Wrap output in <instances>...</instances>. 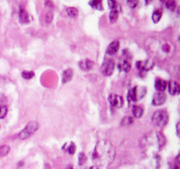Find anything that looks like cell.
I'll list each match as a JSON object with an SVG mask.
<instances>
[{"instance_id":"cell-4","label":"cell","mask_w":180,"mask_h":169,"mask_svg":"<svg viewBox=\"0 0 180 169\" xmlns=\"http://www.w3.org/2000/svg\"><path fill=\"white\" fill-rule=\"evenodd\" d=\"M39 129V124L35 121L29 122L22 131L19 134V138L20 140H26L28 138H30L31 136L35 134L36 131Z\"/></svg>"},{"instance_id":"cell-15","label":"cell","mask_w":180,"mask_h":169,"mask_svg":"<svg viewBox=\"0 0 180 169\" xmlns=\"http://www.w3.org/2000/svg\"><path fill=\"white\" fill-rule=\"evenodd\" d=\"M155 136H156V140H157V145H158V150H162L163 148V146L165 145V143H166V139L165 137L163 136V134L162 132H156L155 133Z\"/></svg>"},{"instance_id":"cell-13","label":"cell","mask_w":180,"mask_h":169,"mask_svg":"<svg viewBox=\"0 0 180 169\" xmlns=\"http://www.w3.org/2000/svg\"><path fill=\"white\" fill-rule=\"evenodd\" d=\"M155 88L159 92H163L167 88V82L163 79H156L155 82Z\"/></svg>"},{"instance_id":"cell-1","label":"cell","mask_w":180,"mask_h":169,"mask_svg":"<svg viewBox=\"0 0 180 169\" xmlns=\"http://www.w3.org/2000/svg\"><path fill=\"white\" fill-rule=\"evenodd\" d=\"M115 158V147L107 140H101L97 143L92 153V161L96 166L106 169Z\"/></svg>"},{"instance_id":"cell-11","label":"cell","mask_w":180,"mask_h":169,"mask_svg":"<svg viewBox=\"0 0 180 169\" xmlns=\"http://www.w3.org/2000/svg\"><path fill=\"white\" fill-rule=\"evenodd\" d=\"M167 86L169 89V92L172 96H177L180 93V87L177 82L172 81L169 82V84H167Z\"/></svg>"},{"instance_id":"cell-21","label":"cell","mask_w":180,"mask_h":169,"mask_svg":"<svg viewBox=\"0 0 180 169\" xmlns=\"http://www.w3.org/2000/svg\"><path fill=\"white\" fill-rule=\"evenodd\" d=\"M119 18V12L117 11V9H113L112 10L111 13L109 14V19H110V22L111 23H115L117 21Z\"/></svg>"},{"instance_id":"cell-19","label":"cell","mask_w":180,"mask_h":169,"mask_svg":"<svg viewBox=\"0 0 180 169\" xmlns=\"http://www.w3.org/2000/svg\"><path fill=\"white\" fill-rule=\"evenodd\" d=\"M119 68H120V70H121V71H123V72L125 73H128L131 70V65H130L128 61H121L120 65H119Z\"/></svg>"},{"instance_id":"cell-10","label":"cell","mask_w":180,"mask_h":169,"mask_svg":"<svg viewBox=\"0 0 180 169\" xmlns=\"http://www.w3.org/2000/svg\"><path fill=\"white\" fill-rule=\"evenodd\" d=\"M78 66L79 68H81L82 70H90L91 68H93L94 66V62L90 59H85V60H82L78 62Z\"/></svg>"},{"instance_id":"cell-36","label":"cell","mask_w":180,"mask_h":169,"mask_svg":"<svg viewBox=\"0 0 180 169\" xmlns=\"http://www.w3.org/2000/svg\"><path fill=\"white\" fill-rule=\"evenodd\" d=\"M147 1V3H150V1H152V0H146Z\"/></svg>"},{"instance_id":"cell-34","label":"cell","mask_w":180,"mask_h":169,"mask_svg":"<svg viewBox=\"0 0 180 169\" xmlns=\"http://www.w3.org/2000/svg\"><path fill=\"white\" fill-rule=\"evenodd\" d=\"M178 126H179V123L177 124V134L179 135V129H178Z\"/></svg>"},{"instance_id":"cell-23","label":"cell","mask_w":180,"mask_h":169,"mask_svg":"<svg viewBox=\"0 0 180 169\" xmlns=\"http://www.w3.org/2000/svg\"><path fill=\"white\" fill-rule=\"evenodd\" d=\"M9 152H10V147L8 145H4L0 146V157L6 156L9 153Z\"/></svg>"},{"instance_id":"cell-8","label":"cell","mask_w":180,"mask_h":169,"mask_svg":"<svg viewBox=\"0 0 180 169\" xmlns=\"http://www.w3.org/2000/svg\"><path fill=\"white\" fill-rule=\"evenodd\" d=\"M108 101L110 103V104L115 108H121L124 103V100L122 97H120L119 95H115V94H111L108 97Z\"/></svg>"},{"instance_id":"cell-20","label":"cell","mask_w":180,"mask_h":169,"mask_svg":"<svg viewBox=\"0 0 180 169\" xmlns=\"http://www.w3.org/2000/svg\"><path fill=\"white\" fill-rule=\"evenodd\" d=\"M162 11L161 10H155L153 14H152V20L154 22L155 24H156V23H158L160 21V19H161V18H162Z\"/></svg>"},{"instance_id":"cell-32","label":"cell","mask_w":180,"mask_h":169,"mask_svg":"<svg viewBox=\"0 0 180 169\" xmlns=\"http://www.w3.org/2000/svg\"><path fill=\"white\" fill-rule=\"evenodd\" d=\"M52 19H53V14H52V13H47V15H46V21H47V23H50L52 21Z\"/></svg>"},{"instance_id":"cell-33","label":"cell","mask_w":180,"mask_h":169,"mask_svg":"<svg viewBox=\"0 0 180 169\" xmlns=\"http://www.w3.org/2000/svg\"><path fill=\"white\" fill-rule=\"evenodd\" d=\"M45 4H46V6H47V7H50V8H53V6H54L50 0H46Z\"/></svg>"},{"instance_id":"cell-26","label":"cell","mask_w":180,"mask_h":169,"mask_svg":"<svg viewBox=\"0 0 180 169\" xmlns=\"http://www.w3.org/2000/svg\"><path fill=\"white\" fill-rule=\"evenodd\" d=\"M87 161V157L86 155L84 153V152H81L79 153V156H78V164L80 166L85 165Z\"/></svg>"},{"instance_id":"cell-17","label":"cell","mask_w":180,"mask_h":169,"mask_svg":"<svg viewBox=\"0 0 180 169\" xmlns=\"http://www.w3.org/2000/svg\"><path fill=\"white\" fill-rule=\"evenodd\" d=\"M89 5L91 8L98 10V11H103V4H102V0H90L89 2Z\"/></svg>"},{"instance_id":"cell-24","label":"cell","mask_w":180,"mask_h":169,"mask_svg":"<svg viewBox=\"0 0 180 169\" xmlns=\"http://www.w3.org/2000/svg\"><path fill=\"white\" fill-rule=\"evenodd\" d=\"M165 5L170 11H174L176 8V2L174 0H167L165 2Z\"/></svg>"},{"instance_id":"cell-7","label":"cell","mask_w":180,"mask_h":169,"mask_svg":"<svg viewBox=\"0 0 180 169\" xmlns=\"http://www.w3.org/2000/svg\"><path fill=\"white\" fill-rule=\"evenodd\" d=\"M100 71L105 76H110L112 75V73L114 71V62L113 61L109 60L106 61L100 68Z\"/></svg>"},{"instance_id":"cell-25","label":"cell","mask_w":180,"mask_h":169,"mask_svg":"<svg viewBox=\"0 0 180 169\" xmlns=\"http://www.w3.org/2000/svg\"><path fill=\"white\" fill-rule=\"evenodd\" d=\"M66 146V152H68L69 154H74L76 152V145L73 142H70L68 145H65Z\"/></svg>"},{"instance_id":"cell-30","label":"cell","mask_w":180,"mask_h":169,"mask_svg":"<svg viewBox=\"0 0 180 169\" xmlns=\"http://www.w3.org/2000/svg\"><path fill=\"white\" fill-rule=\"evenodd\" d=\"M133 122L134 119H132L131 117H126V118H124V119L122 120V124H123V125H129V124H131Z\"/></svg>"},{"instance_id":"cell-9","label":"cell","mask_w":180,"mask_h":169,"mask_svg":"<svg viewBox=\"0 0 180 169\" xmlns=\"http://www.w3.org/2000/svg\"><path fill=\"white\" fill-rule=\"evenodd\" d=\"M166 101V95L163 92H159L157 91L156 93L154 94V97L152 99V103L155 106L163 105Z\"/></svg>"},{"instance_id":"cell-6","label":"cell","mask_w":180,"mask_h":169,"mask_svg":"<svg viewBox=\"0 0 180 169\" xmlns=\"http://www.w3.org/2000/svg\"><path fill=\"white\" fill-rule=\"evenodd\" d=\"M155 63L151 60H146V61H138L135 63V67L138 70L141 72H147L150 71L154 68Z\"/></svg>"},{"instance_id":"cell-28","label":"cell","mask_w":180,"mask_h":169,"mask_svg":"<svg viewBox=\"0 0 180 169\" xmlns=\"http://www.w3.org/2000/svg\"><path fill=\"white\" fill-rule=\"evenodd\" d=\"M7 114V106L0 105V119H4Z\"/></svg>"},{"instance_id":"cell-27","label":"cell","mask_w":180,"mask_h":169,"mask_svg":"<svg viewBox=\"0 0 180 169\" xmlns=\"http://www.w3.org/2000/svg\"><path fill=\"white\" fill-rule=\"evenodd\" d=\"M35 76V73L33 71H23L22 72V77L26 80H30Z\"/></svg>"},{"instance_id":"cell-2","label":"cell","mask_w":180,"mask_h":169,"mask_svg":"<svg viewBox=\"0 0 180 169\" xmlns=\"http://www.w3.org/2000/svg\"><path fill=\"white\" fill-rule=\"evenodd\" d=\"M145 47L148 53L156 59L164 61L171 57L174 53V45L163 40H150L146 43Z\"/></svg>"},{"instance_id":"cell-14","label":"cell","mask_w":180,"mask_h":169,"mask_svg":"<svg viewBox=\"0 0 180 169\" xmlns=\"http://www.w3.org/2000/svg\"><path fill=\"white\" fill-rule=\"evenodd\" d=\"M73 78V70L71 68H68L66 69L64 72L63 73V76H62V82L63 83H67L71 81Z\"/></svg>"},{"instance_id":"cell-12","label":"cell","mask_w":180,"mask_h":169,"mask_svg":"<svg viewBox=\"0 0 180 169\" xmlns=\"http://www.w3.org/2000/svg\"><path fill=\"white\" fill-rule=\"evenodd\" d=\"M120 48V42L118 40H114L109 44V46L106 48V55H115Z\"/></svg>"},{"instance_id":"cell-22","label":"cell","mask_w":180,"mask_h":169,"mask_svg":"<svg viewBox=\"0 0 180 169\" xmlns=\"http://www.w3.org/2000/svg\"><path fill=\"white\" fill-rule=\"evenodd\" d=\"M66 12H67V14L69 15V17L75 18L77 17L78 15V10L75 7H69V8L66 9Z\"/></svg>"},{"instance_id":"cell-29","label":"cell","mask_w":180,"mask_h":169,"mask_svg":"<svg viewBox=\"0 0 180 169\" xmlns=\"http://www.w3.org/2000/svg\"><path fill=\"white\" fill-rule=\"evenodd\" d=\"M139 0H127V4L130 8H135L137 6Z\"/></svg>"},{"instance_id":"cell-5","label":"cell","mask_w":180,"mask_h":169,"mask_svg":"<svg viewBox=\"0 0 180 169\" xmlns=\"http://www.w3.org/2000/svg\"><path fill=\"white\" fill-rule=\"evenodd\" d=\"M147 93V89L142 86H135L133 89H129L128 98L133 102H137L141 100Z\"/></svg>"},{"instance_id":"cell-16","label":"cell","mask_w":180,"mask_h":169,"mask_svg":"<svg viewBox=\"0 0 180 169\" xmlns=\"http://www.w3.org/2000/svg\"><path fill=\"white\" fill-rule=\"evenodd\" d=\"M19 21L22 24H27L29 22V15L25 9L19 10Z\"/></svg>"},{"instance_id":"cell-35","label":"cell","mask_w":180,"mask_h":169,"mask_svg":"<svg viewBox=\"0 0 180 169\" xmlns=\"http://www.w3.org/2000/svg\"><path fill=\"white\" fill-rule=\"evenodd\" d=\"M90 169H101V168H99V167H98V166H93L92 167H90Z\"/></svg>"},{"instance_id":"cell-3","label":"cell","mask_w":180,"mask_h":169,"mask_svg":"<svg viewBox=\"0 0 180 169\" xmlns=\"http://www.w3.org/2000/svg\"><path fill=\"white\" fill-rule=\"evenodd\" d=\"M168 121H169V115H168L167 111L163 110L155 111L152 117V122L155 126H165L168 124Z\"/></svg>"},{"instance_id":"cell-31","label":"cell","mask_w":180,"mask_h":169,"mask_svg":"<svg viewBox=\"0 0 180 169\" xmlns=\"http://www.w3.org/2000/svg\"><path fill=\"white\" fill-rule=\"evenodd\" d=\"M107 3L108 6H109V8L111 9V10L116 9V7H117V2H116V0H107Z\"/></svg>"},{"instance_id":"cell-18","label":"cell","mask_w":180,"mask_h":169,"mask_svg":"<svg viewBox=\"0 0 180 169\" xmlns=\"http://www.w3.org/2000/svg\"><path fill=\"white\" fill-rule=\"evenodd\" d=\"M132 112H133V115L135 118L140 119V118H142V115H143V109L140 106L134 105L132 108Z\"/></svg>"}]
</instances>
